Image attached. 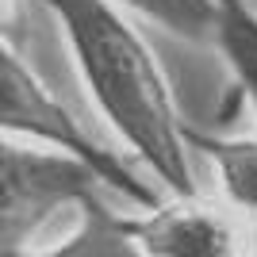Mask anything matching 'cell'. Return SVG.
Returning <instances> with one entry per match:
<instances>
[{
  "instance_id": "obj_9",
  "label": "cell",
  "mask_w": 257,
  "mask_h": 257,
  "mask_svg": "<svg viewBox=\"0 0 257 257\" xmlns=\"http://www.w3.org/2000/svg\"><path fill=\"white\" fill-rule=\"evenodd\" d=\"M23 20H27V0H0V35H8V39L20 43Z\"/></svg>"
},
{
  "instance_id": "obj_6",
  "label": "cell",
  "mask_w": 257,
  "mask_h": 257,
  "mask_svg": "<svg viewBox=\"0 0 257 257\" xmlns=\"http://www.w3.org/2000/svg\"><path fill=\"white\" fill-rule=\"evenodd\" d=\"M16 257H142V253L127 230V215L107 211L104 200H96L54 242L31 249V253H16Z\"/></svg>"
},
{
  "instance_id": "obj_2",
  "label": "cell",
  "mask_w": 257,
  "mask_h": 257,
  "mask_svg": "<svg viewBox=\"0 0 257 257\" xmlns=\"http://www.w3.org/2000/svg\"><path fill=\"white\" fill-rule=\"evenodd\" d=\"M0 139L35 142V146H46V150L85 161L100 177L104 188L119 192L142 211H150L165 200L150 181H139V173L115 150L100 146L77 123V115L46 88V81L23 58L20 43L8 39V35H0Z\"/></svg>"
},
{
  "instance_id": "obj_8",
  "label": "cell",
  "mask_w": 257,
  "mask_h": 257,
  "mask_svg": "<svg viewBox=\"0 0 257 257\" xmlns=\"http://www.w3.org/2000/svg\"><path fill=\"white\" fill-rule=\"evenodd\" d=\"M215 46L230 65L238 92L249 100V107L257 115V12L246 0H223Z\"/></svg>"
},
{
  "instance_id": "obj_3",
  "label": "cell",
  "mask_w": 257,
  "mask_h": 257,
  "mask_svg": "<svg viewBox=\"0 0 257 257\" xmlns=\"http://www.w3.org/2000/svg\"><path fill=\"white\" fill-rule=\"evenodd\" d=\"M100 177L85 161L35 142L0 139V257L46 246V226L100 200Z\"/></svg>"
},
{
  "instance_id": "obj_1",
  "label": "cell",
  "mask_w": 257,
  "mask_h": 257,
  "mask_svg": "<svg viewBox=\"0 0 257 257\" xmlns=\"http://www.w3.org/2000/svg\"><path fill=\"white\" fill-rule=\"evenodd\" d=\"M54 20L77 62L88 96L123 150L142 161L161 196H200L192 150L169 88V73L142 27L111 0H39Z\"/></svg>"
},
{
  "instance_id": "obj_4",
  "label": "cell",
  "mask_w": 257,
  "mask_h": 257,
  "mask_svg": "<svg viewBox=\"0 0 257 257\" xmlns=\"http://www.w3.org/2000/svg\"><path fill=\"white\" fill-rule=\"evenodd\" d=\"M127 230L142 257H253V230L207 196H165L150 211L127 215Z\"/></svg>"
},
{
  "instance_id": "obj_5",
  "label": "cell",
  "mask_w": 257,
  "mask_h": 257,
  "mask_svg": "<svg viewBox=\"0 0 257 257\" xmlns=\"http://www.w3.org/2000/svg\"><path fill=\"white\" fill-rule=\"evenodd\" d=\"M184 139L188 150L211 165L219 204L257 234V135H207L188 123Z\"/></svg>"
},
{
  "instance_id": "obj_7",
  "label": "cell",
  "mask_w": 257,
  "mask_h": 257,
  "mask_svg": "<svg viewBox=\"0 0 257 257\" xmlns=\"http://www.w3.org/2000/svg\"><path fill=\"white\" fill-rule=\"evenodd\" d=\"M131 20H146L184 43H215L223 0H111Z\"/></svg>"
}]
</instances>
